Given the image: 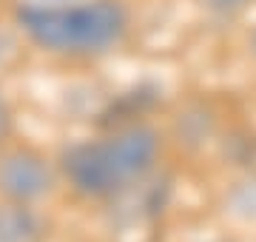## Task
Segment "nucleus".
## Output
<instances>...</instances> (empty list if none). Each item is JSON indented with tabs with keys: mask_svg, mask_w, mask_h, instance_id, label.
Here are the masks:
<instances>
[{
	"mask_svg": "<svg viewBox=\"0 0 256 242\" xmlns=\"http://www.w3.org/2000/svg\"><path fill=\"white\" fill-rule=\"evenodd\" d=\"M160 134L148 126H131L102 142H82L63 154V171L86 196H108L134 186L154 168Z\"/></svg>",
	"mask_w": 256,
	"mask_h": 242,
	"instance_id": "nucleus-1",
	"label": "nucleus"
},
{
	"mask_svg": "<svg viewBox=\"0 0 256 242\" xmlns=\"http://www.w3.org/2000/svg\"><path fill=\"white\" fill-rule=\"evenodd\" d=\"M18 23L40 48L48 52H106L126 32V9L117 0H92L82 6L26 3L18 9Z\"/></svg>",
	"mask_w": 256,
	"mask_h": 242,
	"instance_id": "nucleus-2",
	"label": "nucleus"
},
{
	"mask_svg": "<svg viewBox=\"0 0 256 242\" xmlns=\"http://www.w3.org/2000/svg\"><path fill=\"white\" fill-rule=\"evenodd\" d=\"M52 191V171L32 151H12L0 160V194L14 202H34Z\"/></svg>",
	"mask_w": 256,
	"mask_h": 242,
	"instance_id": "nucleus-3",
	"label": "nucleus"
},
{
	"mask_svg": "<svg viewBox=\"0 0 256 242\" xmlns=\"http://www.w3.org/2000/svg\"><path fill=\"white\" fill-rule=\"evenodd\" d=\"M37 220L26 208H3L0 211V242H34Z\"/></svg>",
	"mask_w": 256,
	"mask_h": 242,
	"instance_id": "nucleus-4",
	"label": "nucleus"
},
{
	"mask_svg": "<svg viewBox=\"0 0 256 242\" xmlns=\"http://www.w3.org/2000/svg\"><path fill=\"white\" fill-rule=\"evenodd\" d=\"M230 211L242 220H256V177L245 180L234 188V194L228 200Z\"/></svg>",
	"mask_w": 256,
	"mask_h": 242,
	"instance_id": "nucleus-5",
	"label": "nucleus"
},
{
	"mask_svg": "<svg viewBox=\"0 0 256 242\" xmlns=\"http://www.w3.org/2000/svg\"><path fill=\"white\" fill-rule=\"evenodd\" d=\"M205 3L216 12H239L245 9L248 3H254V0H205Z\"/></svg>",
	"mask_w": 256,
	"mask_h": 242,
	"instance_id": "nucleus-6",
	"label": "nucleus"
},
{
	"mask_svg": "<svg viewBox=\"0 0 256 242\" xmlns=\"http://www.w3.org/2000/svg\"><path fill=\"white\" fill-rule=\"evenodd\" d=\"M12 52V38L9 34H0V63H3V57Z\"/></svg>",
	"mask_w": 256,
	"mask_h": 242,
	"instance_id": "nucleus-7",
	"label": "nucleus"
},
{
	"mask_svg": "<svg viewBox=\"0 0 256 242\" xmlns=\"http://www.w3.org/2000/svg\"><path fill=\"white\" fill-rule=\"evenodd\" d=\"M37 3H48V6H60V3H74V0H37Z\"/></svg>",
	"mask_w": 256,
	"mask_h": 242,
	"instance_id": "nucleus-8",
	"label": "nucleus"
},
{
	"mask_svg": "<svg viewBox=\"0 0 256 242\" xmlns=\"http://www.w3.org/2000/svg\"><path fill=\"white\" fill-rule=\"evenodd\" d=\"M6 128V108H3V102H0V131Z\"/></svg>",
	"mask_w": 256,
	"mask_h": 242,
	"instance_id": "nucleus-9",
	"label": "nucleus"
},
{
	"mask_svg": "<svg viewBox=\"0 0 256 242\" xmlns=\"http://www.w3.org/2000/svg\"><path fill=\"white\" fill-rule=\"evenodd\" d=\"M254 54H256V38H254Z\"/></svg>",
	"mask_w": 256,
	"mask_h": 242,
	"instance_id": "nucleus-10",
	"label": "nucleus"
}]
</instances>
